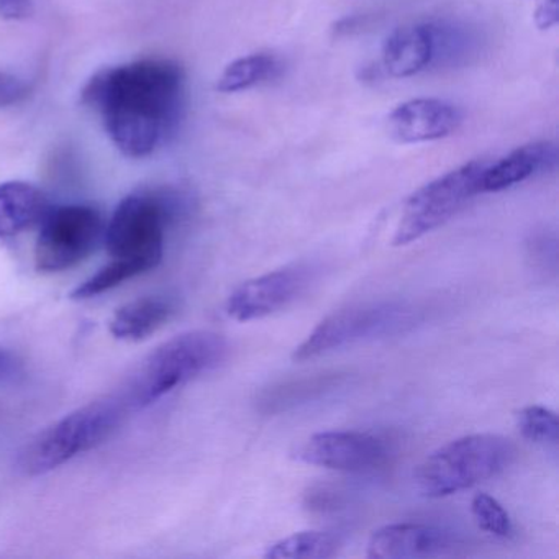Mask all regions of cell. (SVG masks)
<instances>
[{"label":"cell","mask_w":559,"mask_h":559,"mask_svg":"<svg viewBox=\"0 0 559 559\" xmlns=\"http://www.w3.org/2000/svg\"><path fill=\"white\" fill-rule=\"evenodd\" d=\"M414 320L415 310L405 302L379 300L356 304L323 319L294 349L293 359L297 362L309 361L355 343L394 335L412 325Z\"/></svg>","instance_id":"cell-5"},{"label":"cell","mask_w":559,"mask_h":559,"mask_svg":"<svg viewBox=\"0 0 559 559\" xmlns=\"http://www.w3.org/2000/svg\"><path fill=\"white\" fill-rule=\"evenodd\" d=\"M313 277L312 264L296 263L245 281L228 297V317L237 322H251L273 316L306 294Z\"/></svg>","instance_id":"cell-9"},{"label":"cell","mask_w":559,"mask_h":559,"mask_svg":"<svg viewBox=\"0 0 559 559\" xmlns=\"http://www.w3.org/2000/svg\"><path fill=\"white\" fill-rule=\"evenodd\" d=\"M40 224L35 264L45 273H60L86 260L104 228L99 212L90 205L53 209L45 214Z\"/></svg>","instance_id":"cell-8"},{"label":"cell","mask_w":559,"mask_h":559,"mask_svg":"<svg viewBox=\"0 0 559 559\" xmlns=\"http://www.w3.org/2000/svg\"><path fill=\"white\" fill-rule=\"evenodd\" d=\"M21 372L22 362L17 355L0 345V382L14 381Z\"/></svg>","instance_id":"cell-24"},{"label":"cell","mask_w":559,"mask_h":559,"mask_svg":"<svg viewBox=\"0 0 559 559\" xmlns=\"http://www.w3.org/2000/svg\"><path fill=\"white\" fill-rule=\"evenodd\" d=\"M463 122V114L453 104L440 99H414L392 110L389 135L402 145L437 142L453 135Z\"/></svg>","instance_id":"cell-12"},{"label":"cell","mask_w":559,"mask_h":559,"mask_svg":"<svg viewBox=\"0 0 559 559\" xmlns=\"http://www.w3.org/2000/svg\"><path fill=\"white\" fill-rule=\"evenodd\" d=\"M27 96V84L9 73H0V109Z\"/></svg>","instance_id":"cell-22"},{"label":"cell","mask_w":559,"mask_h":559,"mask_svg":"<svg viewBox=\"0 0 559 559\" xmlns=\"http://www.w3.org/2000/svg\"><path fill=\"white\" fill-rule=\"evenodd\" d=\"M181 68L173 61L143 60L99 71L81 103L99 110L114 145L129 158L155 152L181 107Z\"/></svg>","instance_id":"cell-1"},{"label":"cell","mask_w":559,"mask_h":559,"mask_svg":"<svg viewBox=\"0 0 559 559\" xmlns=\"http://www.w3.org/2000/svg\"><path fill=\"white\" fill-rule=\"evenodd\" d=\"M168 205L152 194H132L120 202L106 230L112 260L135 261L146 271L162 263Z\"/></svg>","instance_id":"cell-7"},{"label":"cell","mask_w":559,"mask_h":559,"mask_svg":"<svg viewBox=\"0 0 559 559\" xmlns=\"http://www.w3.org/2000/svg\"><path fill=\"white\" fill-rule=\"evenodd\" d=\"M471 512L477 526L490 535L499 538H509L513 533V523L509 512L503 509L499 500L490 497L489 493H477L471 502Z\"/></svg>","instance_id":"cell-21"},{"label":"cell","mask_w":559,"mask_h":559,"mask_svg":"<svg viewBox=\"0 0 559 559\" xmlns=\"http://www.w3.org/2000/svg\"><path fill=\"white\" fill-rule=\"evenodd\" d=\"M123 408L126 402L106 399L64 415L25 443L19 451L17 469L24 476H41L94 450L117 430Z\"/></svg>","instance_id":"cell-4"},{"label":"cell","mask_w":559,"mask_h":559,"mask_svg":"<svg viewBox=\"0 0 559 559\" xmlns=\"http://www.w3.org/2000/svg\"><path fill=\"white\" fill-rule=\"evenodd\" d=\"M276 58L270 55H250L225 68L217 81L218 93L234 94L250 90L270 80L277 71Z\"/></svg>","instance_id":"cell-18"},{"label":"cell","mask_w":559,"mask_h":559,"mask_svg":"<svg viewBox=\"0 0 559 559\" xmlns=\"http://www.w3.org/2000/svg\"><path fill=\"white\" fill-rule=\"evenodd\" d=\"M509 438L476 433L457 438L425 457L415 471V487L428 499H441L499 476L515 460Z\"/></svg>","instance_id":"cell-2"},{"label":"cell","mask_w":559,"mask_h":559,"mask_svg":"<svg viewBox=\"0 0 559 559\" xmlns=\"http://www.w3.org/2000/svg\"><path fill=\"white\" fill-rule=\"evenodd\" d=\"M437 53L435 25H411L389 35L382 63L392 78H412L430 67Z\"/></svg>","instance_id":"cell-13"},{"label":"cell","mask_w":559,"mask_h":559,"mask_svg":"<svg viewBox=\"0 0 559 559\" xmlns=\"http://www.w3.org/2000/svg\"><path fill=\"white\" fill-rule=\"evenodd\" d=\"M516 427L533 443L558 444L559 421L555 412L542 405H530L516 414Z\"/></svg>","instance_id":"cell-20"},{"label":"cell","mask_w":559,"mask_h":559,"mask_svg":"<svg viewBox=\"0 0 559 559\" xmlns=\"http://www.w3.org/2000/svg\"><path fill=\"white\" fill-rule=\"evenodd\" d=\"M486 168L484 162L466 163L415 191L405 202L395 228L394 247L414 243L451 221L471 199L483 192Z\"/></svg>","instance_id":"cell-6"},{"label":"cell","mask_w":559,"mask_h":559,"mask_svg":"<svg viewBox=\"0 0 559 559\" xmlns=\"http://www.w3.org/2000/svg\"><path fill=\"white\" fill-rule=\"evenodd\" d=\"M535 19L539 28L558 24V0H536Z\"/></svg>","instance_id":"cell-25"},{"label":"cell","mask_w":559,"mask_h":559,"mask_svg":"<svg viewBox=\"0 0 559 559\" xmlns=\"http://www.w3.org/2000/svg\"><path fill=\"white\" fill-rule=\"evenodd\" d=\"M47 212V199L34 185L24 181L0 185V238L14 237L40 224Z\"/></svg>","instance_id":"cell-15"},{"label":"cell","mask_w":559,"mask_h":559,"mask_svg":"<svg viewBox=\"0 0 559 559\" xmlns=\"http://www.w3.org/2000/svg\"><path fill=\"white\" fill-rule=\"evenodd\" d=\"M228 345L224 336L209 330H192L159 345L146 356L127 389L126 405L143 408L192 379L217 368Z\"/></svg>","instance_id":"cell-3"},{"label":"cell","mask_w":559,"mask_h":559,"mask_svg":"<svg viewBox=\"0 0 559 559\" xmlns=\"http://www.w3.org/2000/svg\"><path fill=\"white\" fill-rule=\"evenodd\" d=\"M556 165L552 143L538 142L520 146L493 165H487L483 175V192H500L522 185L536 173L548 171Z\"/></svg>","instance_id":"cell-14"},{"label":"cell","mask_w":559,"mask_h":559,"mask_svg":"<svg viewBox=\"0 0 559 559\" xmlns=\"http://www.w3.org/2000/svg\"><path fill=\"white\" fill-rule=\"evenodd\" d=\"M143 273H148V271L135 261L112 260V263L107 264L99 273L80 284L71 293V297L76 300L93 299V297L100 296V294L107 293V290L114 289V287L120 286L126 281Z\"/></svg>","instance_id":"cell-19"},{"label":"cell","mask_w":559,"mask_h":559,"mask_svg":"<svg viewBox=\"0 0 559 559\" xmlns=\"http://www.w3.org/2000/svg\"><path fill=\"white\" fill-rule=\"evenodd\" d=\"M342 539L330 532L294 533L267 546L264 558L270 559H326L338 555Z\"/></svg>","instance_id":"cell-17"},{"label":"cell","mask_w":559,"mask_h":559,"mask_svg":"<svg viewBox=\"0 0 559 559\" xmlns=\"http://www.w3.org/2000/svg\"><path fill=\"white\" fill-rule=\"evenodd\" d=\"M388 456L385 441L365 431H320L297 450L302 463L352 474L378 469Z\"/></svg>","instance_id":"cell-10"},{"label":"cell","mask_w":559,"mask_h":559,"mask_svg":"<svg viewBox=\"0 0 559 559\" xmlns=\"http://www.w3.org/2000/svg\"><path fill=\"white\" fill-rule=\"evenodd\" d=\"M456 538L425 523H391L372 533L366 556L371 559L447 558L456 555Z\"/></svg>","instance_id":"cell-11"},{"label":"cell","mask_w":559,"mask_h":559,"mask_svg":"<svg viewBox=\"0 0 559 559\" xmlns=\"http://www.w3.org/2000/svg\"><path fill=\"white\" fill-rule=\"evenodd\" d=\"M34 12L32 0H0V19L4 21H27Z\"/></svg>","instance_id":"cell-23"},{"label":"cell","mask_w":559,"mask_h":559,"mask_svg":"<svg viewBox=\"0 0 559 559\" xmlns=\"http://www.w3.org/2000/svg\"><path fill=\"white\" fill-rule=\"evenodd\" d=\"M173 312L175 307L165 297H140L116 310L109 330L114 338L122 342H142L158 332Z\"/></svg>","instance_id":"cell-16"}]
</instances>
